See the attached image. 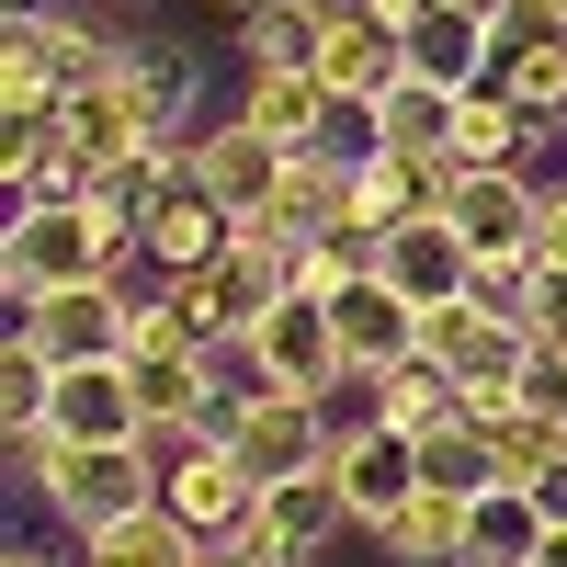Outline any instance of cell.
<instances>
[{"label": "cell", "mask_w": 567, "mask_h": 567, "mask_svg": "<svg viewBox=\"0 0 567 567\" xmlns=\"http://www.w3.org/2000/svg\"><path fill=\"white\" fill-rule=\"evenodd\" d=\"M341 534H352V511H341V488H329V465H318V477H272L261 511H250L227 545H239L250 567H318Z\"/></svg>", "instance_id": "obj_5"}, {"label": "cell", "mask_w": 567, "mask_h": 567, "mask_svg": "<svg viewBox=\"0 0 567 567\" xmlns=\"http://www.w3.org/2000/svg\"><path fill=\"white\" fill-rule=\"evenodd\" d=\"M545 534H556V511H545V488H523V477H499V488L465 499V567H534Z\"/></svg>", "instance_id": "obj_17"}, {"label": "cell", "mask_w": 567, "mask_h": 567, "mask_svg": "<svg viewBox=\"0 0 567 567\" xmlns=\"http://www.w3.org/2000/svg\"><path fill=\"white\" fill-rule=\"evenodd\" d=\"M205 556V534L182 523V511L159 499V511H136V523H114V534H91V556L80 567H194Z\"/></svg>", "instance_id": "obj_24"}, {"label": "cell", "mask_w": 567, "mask_h": 567, "mask_svg": "<svg viewBox=\"0 0 567 567\" xmlns=\"http://www.w3.org/2000/svg\"><path fill=\"white\" fill-rule=\"evenodd\" d=\"M534 261L567 272V182H545V216H534Z\"/></svg>", "instance_id": "obj_32"}, {"label": "cell", "mask_w": 567, "mask_h": 567, "mask_svg": "<svg viewBox=\"0 0 567 567\" xmlns=\"http://www.w3.org/2000/svg\"><path fill=\"white\" fill-rule=\"evenodd\" d=\"M58 91H69V34L58 12H0V125H34V114H58Z\"/></svg>", "instance_id": "obj_12"}, {"label": "cell", "mask_w": 567, "mask_h": 567, "mask_svg": "<svg viewBox=\"0 0 567 567\" xmlns=\"http://www.w3.org/2000/svg\"><path fill=\"white\" fill-rule=\"evenodd\" d=\"M45 420H58L69 443H148V409H136L125 352H114V363H58V398H45Z\"/></svg>", "instance_id": "obj_11"}, {"label": "cell", "mask_w": 567, "mask_h": 567, "mask_svg": "<svg viewBox=\"0 0 567 567\" xmlns=\"http://www.w3.org/2000/svg\"><path fill=\"white\" fill-rule=\"evenodd\" d=\"M534 567H567V523H556V534H545V556H534Z\"/></svg>", "instance_id": "obj_38"}, {"label": "cell", "mask_w": 567, "mask_h": 567, "mask_svg": "<svg viewBox=\"0 0 567 567\" xmlns=\"http://www.w3.org/2000/svg\"><path fill=\"white\" fill-rule=\"evenodd\" d=\"M227 239H239V216H227L194 171L159 182L148 216H136V261H148V272H205V261H227Z\"/></svg>", "instance_id": "obj_10"}, {"label": "cell", "mask_w": 567, "mask_h": 567, "mask_svg": "<svg viewBox=\"0 0 567 567\" xmlns=\"http://www.w3.org/2000/svg\"><path fill=\"white\" fill-rule=\"evenodd\" d=\"M374 272H386L409 307H454L465 284H477V250H465V227H454L443 205H420V216H398V227H374Z\"/></svg>", "instance_id": "obj_9"}, {"label": "cell", "mask_w": 567, "mask_h": 567, "mask_svg": "<svg viewBox=\"0 0 567 567\" xmlns=\"http://www.w3.org/2000/svg\"><path fill=\"white\" fill-rule=\"evenodd\" d=\"M374 420H386V432H409V443H432V432H454V420H465V386H454V374L443 363H386V374H374V386H352Z\"/></svg>", "instance_id": "obj_20"}, {"label": "cell", "mask_w": 567, "mask_h": 567, "mask_svg": "<svg viewBox=\"0 0 567 567\" xmlns=\"http://www.w3.org/2000/svg\"><path fill=\"white\" fill-rule=\"evenodd\" d=\"M329 432H341V420H329L318 398H284V386H250L239 409H227V443H239V465L272 488V477H318L329 465Z\"/></svg>", "instance_id": "obj_7"}, {"label": "cell", "mask_w": 567, "mask_h": 567, "mask_svg": "<svg viewBox=\"0 0 567 567\" xmlns=\"http://www.w3.org/2000/svg\"><path fill=\"white\" fill-rule=\"evenodd\" d=\"M534 148H545V125H534L523 103H511L499 80L454 103V159H465V171H511V159H534Z\"/></svg>", "instance_id": "obj_21"}, {"label": "cell", "mask_w": 567, "mask_h": 567, "mask_svg": "<svg viewBox=\"0 0 567 567\" xmlns=\"http://www.w3.org/2000/svg\"><path fill=\"white\" fill-rule=\"evenodd\" d=\"M250 352H261V386H284V398H341L352 386V341H341V307L329 296H284L261 329H250Z\"/></svg>", "instance_id": "obj_3"}, {"label": "cell", "mask_w": 567, "mask_h": 567, "mask_svg": "<svg viewBox=\"0 0 567 567\" xmlns=\"http://www.w3.org/2000/svg\"><path fill=\"white\" fill-rule=\"evenodd\" d=\"M0 567H58V556H45V545H0Z\"/></svg>", "instance_id": "obj_35"}, {"label": "cell", "mask_w": 567, "mask_h": 567, "mask_svg": "<svg viewBox=\"0 0 567 567\" xmlns=\"http://www.w3.org/2000/svg\"><path fill=\"white\" fill-rule=\"evenodd\" d=\"M182 284V296H194V318H205V341H250V329L284 307V296H296V284H284V272H261L250 250H227V261H205V272H171Z\"/></svg>", "instance_id": "obj_15"}, {"label": "cell", "mask_w": 567, "mask_h": 567, "mask_svg": "<svg viewBox=\"0 0 567 567\" xmlns=\"http://www.w3.org/2000/svg\"><path fill=\"white\" fill-rule=\"evenodd\" d=\"M374 545H386L398 567H465V488H420Z\"/></svg>", "instance_id": "obj_23"}, {"label": "cell", "mask_w": 567, "mask_h": 567, "mask_svg": "<svg viewBox=\"0 0 567 567\" xmlns=\"http://www.w3.org/2000/svg\"><path fill=\"white\" fill-rule=\"evenodd\" d=\"M420 205H432V171L398 159V148H363V171H352V227H363V239L398 227V216H420Z\"/></svg>", "instance_id": "obj_26"}, {"label": "cell", "mask_w": 567, "mask_h": 567, "mask_svg": "<svg viewBox=\"0 0 567 567\" xmlns=\"http://www.w3.org/2000/svg\"><path fill=\"white\" fill-rule=\"evenodd\" d=\"M0 12H12V23H23V12H58V0H0Z\"/></svg>", "instance_id": "obj_39"}, {"label": "cell", "mask_w": 567, "mask_h": 567, "mask_svg": "<svg viewBox=\"0 0 567 567\" xmlns=\"http://www.w3.org/2000/svg\"><path fill=\"white\" fill-rule=\"evenodd\" d=\"M454 103H465V91H432V80H398L386 103L363 114V148H398V159H420V171H443V159H454Z\"/></svg>", "instance_id": "obj_19"}, {"label": "cell", "mask_w": 567, "mask_h": 567, "mask_svg": "<svg viewBox=\"0 0 567 567\" xmlns=\"http://www.w3.org/2000/svg\"><path fill=\"white\" fill-rule=\"evenodd\" d=\"M488 443H499V477H523V488L567 477V409H511L488 420Z\"/></svg>", "instance_id": "obj_27"}, {"label": "cell", "mask_w": 567, "mask_h": 567, "mask_svg": "<svg viewBox=\"0 0 567 567\" xmlns=\"http://www.w3.org/2000/svg\"><path fill=\"white\" fill-rule=\"evenodd\" d=\"M420 363H443L454 386H523L534 329L499 318V307H477V296H454V307H420Z\"/></svg>", "instance_id": "obj_6"}, {"label": "cell", "mask_w": 567, "mask_h": 567, "mask_svg": "<svg viewBox=\"0 0 567 567\" xmlns=\"http://www.w3.org/2000/svg\"><path fill=\"white\" fill-rule=\"evenodd\" d=\"M329 307H341V341H352V386H374L386 363H409V352H420V307L398 296L386 272H363L352 296H329Z\"/></svg>", "instance_id": "obj_18"}, {"label": "cell", "mask_w": 567, "mask_h": 567, "mask_svg": "<svg viewBox=\"0 0 567 567\" xmlns=\"http://www.w3.org/2000/svg\"><path fill=\"white\" fill-rule=\"evenodd\" d=\"M523 12H534V23H556V34H567V0H523Z\"/></svg>", "instance_id": "obj_36"}, {"label": "cell", "mask_w": 567, "mask_h": 567, "mask_svg": "<svg viewBox=\"0 0 567 567\" xmlns=\"http://www.w3.org/2000/svg\"><path fill=\"white\" fill-rule=\"evenodd\" d=\"M45 398H58V352H34L23 329H12V341H0V432L45 420Z\"/></svg>", "instance_id": "obj_30"}, {"label": "cell", "mask_w": 567, "mask_h": 567, "mask_svg": "<svg viewBox=\"0 0 567 567\" xmlns=\"http://www.w3.org/2000/svg\"><path fill=\"white\" fill-rule=\"evenodd\" d=\"M114 12H159V0H114Z\"/></svg>", "instance_id": "obj_40"}, {"label": "cell", "mask_w": 567, "mask_h": 567, "mask_svg": "<svg viewBox=\"0 0 567 567\" xmlns=\"http://www.w3.org/2000/svg\"><path fill=\"white\" fill-rule=\"evenodd\" d=\"M318 23H329V0H261V12H239V58L250 69H307Z\"/></svg>", "instance_id": "obj_25"}, {"label": "cell", "mask_w": 567, "mask_h": 567, "mask_svg": "<svg viewBox=\"0 0 567 567\" xmlns=\"http://www.w3.org/2000/svg\"><path fill=\"white\" fill-rule=\"evenodd\" d=\"M499 91L523 103L545 136H556V114H567V34H534V45H511L499 58Z\"/></svg>", "instance_id": "obj_28"}, {"label": "cell", "mask_w": 567, "mask_h": 567, "mask_svg": "<svg viewBox=\"0 0 567 567\" xmlns=\"http://www.w3.org/2000/svg\"><path fill=\"white\" fill-rule=\"evenodd\" d=\"M34 499L91 545V534L136 523V511H159V454L148 443H58V465L34 477Z\"/></svg>", "instance_id": "obj_1"}, {"label": "cell", "mask_w": 567, "mask_h": 567, "mask_svg": "<svg viewBox=\"0 0 567 567\" xmlns=\"http://www.w3.org/2000/svg\"><path fill=\"white\" fill-rule=\"evenodd\" d=\"M0 182H12V205H58V194H80V159H69L58 114H34V125L0 136Z\"/></svg>", "instance_id": "obj_22"}, {"label": "cell", "mask_w": 567, "mask_h": 567, "mask_svg": "<svg viewBox=\"0 0 567 567\" xmlns=\"http://www.w3.org/2000/svg\"><path fill=\"white\" fill-rule=\"evenodd\" d=\"M227 12H261V0H227Z\"/></svg>", "instance_id": "obj_41"}, {"label": "cell", "mask_w": 567, "mask_h": 567, "mask_svg": "<svg viewBox=\"0 0 567 567\" xmlns=\"http://www.w3.org/2000/svg\"><path fill=\"white\" fill-rule=\"evenodd\" d=\"M12 329H23L34 352H58V363H114V352H125V329H136V272L58 284V296H34Z\"/></svg>", "instance_id": "obj_4"}, {"label": "cell", "mask_w": 567, "mask_h": 567, "mask_svg": "<svg viewBox=\"0 0 567 567\" xmlns=\"http://www.w3.org/2000/svg\"><path fill=\"white\" fill-rule=\"evenodd\" d=\"M194 182H205L227 216H261V205H272V182H284V148H272L250 114H227V125L194 136Z\"/></svg>", "instance_id": "obj_14"}, {"label": "cell", "mask_w": 567, "mask_h": 567, "mask_svg": "<svg viewBox=\"0 0 567 567\" xmlns=\"http://www.w3.org/2000/svg\"><path fill=\"white\" fill-rule=\"evenodd\" d=\"M534 341H556V352H567V272H545V318H534Z\"/></svg>", "instance_id": "obj_33"}, {"label": "cell", "mask_w": 567, "mask_h": 567, "mask_svg": "<svg viewBox=\"0 0 567 567\" xmlns=\"http://www.w3.org/2000/svg\"><path fill=\"white\" fill-rule=\"evenodd\" d=\"M239 114L272 136V148H329V136H341V91H329L318 69H250Z\"/></svg>", "instance_id": "obj_16"}, {"label": "cell", "mask_w": 567, "mask_h": 567, "mask_svg": "<svg viewBox=\"0 0 567 567\" xmlns=\"http://www.w3.org/2000/svg\"><path fill=\"white\" fill-rule=\"evenodd\" d=\"M523 409H567V352L556 341H534V363H523Z\"/></svg>", "instance_id": "obj_31"}, {"label": "cell", "mask_w": 567, "mask_h": 567, "mask_svg": "<svg viewBox=\"0 0 567 567\" xmlns=\"http://www.w3.org/2000/svg\"><path fill=\"white\" fill-rule=\"evenodd\" d=\"M194 567H250V556H239V545H205V556H194Z\"/></svg>", "instance_id": "obj_37"}, {"label": "cell", "mask_w": 567, "mask_h": 567, "mask_svg": "<svg viewBox=\"0 0 567 567\" xmlns=\"http://www.w3.org/2000/svg\"><path fill=\"white\" fill-rule=\"evenodd\" d=\"M329 91H341V114H374L386 91L409 80V45L386 12H363V0H329V23H318V58H307Z\"/></svg>", "instance_id": "obj_8"}, {"label": "cell", "mask_w": 567, "mask_h": 567, "mask_svg": "<svg viewBox=\"0 0 567 567\" xmlns=\"http://www.w3.org/2000/svg\"><path fill=\"white\" fill-rule=\"evenodd\" d=\"M363 12H386V23H398V34H409V23H420V12H432V0H363Z\"/></svg>", "instance_id": "obj_34"}, {"label": "cell", "mask_w": 567, "mask_h": 567, "mask_svg": "<svg viewBox=\"0 0 567 567\" xmlns=\"http://www.w3.org/2000/svg\"><path fill=\"white\" fill-rule=\"evenodd\" d=\"M420 477L477 499V488H499V443L477 432V420H454V432H432V443H420Z\"/></svg>", "instance_id": "obj_29"}, {"label": "cell", "mask_w": 567, "mask_h": 567, "mask_svg": "<svg viewBox=\"0 0 567 567\" xmlns=\"http://www.w3.org/2000/svg\"><path fill=\"white\" fill-rule=\"evenodd\" d=\"M352 148H284V182H272V227L284 239H329V227H352Z\"/></svg>", "instance_id": "obj_13"}, {"label": "cell", "mask_w": 567, "mask_h": 567, "mask_svg": "<svg viewBox=\"0 0 567 567\" xmlns=\"http://www.w3.org/2000/svg\"><path fill=\"white\" fill-rule=\"evenodd\" d=\"M329 488H341L352 534L374 545V534H386V523H398V511L432 488V477H420V443H409V432H386V420L363 409V420H341V432H329Z\"/></svg>", "instance_id": "obj_2"}]
</instances>
